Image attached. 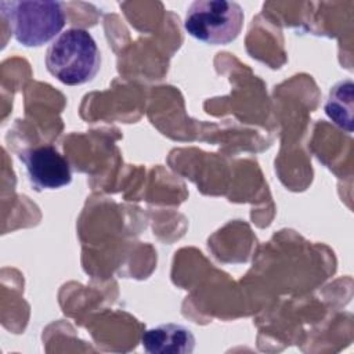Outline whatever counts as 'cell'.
Returning <instances> with one entry per match:
<instances>
[{
	"label": "cell",
	"mask_w": 354,
	"mask_h": 354,
	"mask_svg": "<svg viewBox=\"0 0 354 354\" xmlns=\"http://www.w3.org/2000/svg\"><path fill=\"white\" fill-rule=\"evenodd\" d=\"M243 18L242 7L235 1L196 0L187 8L184 29L202 43L224 46L239 36Z\"/></svg>",
	"instance_id": "3957f363"
},
{
	"label": "cell",
	"mask_w": 354,
	"mask_h": 354,
	"mask_svg": "<svg viewBox=\"0 0 354 354\" xmlns=\"http://www.w3.org/2000/svg\"><path fill=\"white\" fill-rule=\"evenodd\" d=\"M326 116L347 133L353 131V82L350 79L336 83L325 102Z\"/></svg>",
	"instance_id": "8992f818"
},
{
	"label": "cell",
	"mask_w": 354,
	"mask_h": 354,
	"mask_svg": "<svg viewBox=\"0 0 354 354\" xmlns=\"http://www.w3.org/2000/svg\"><path fill=\"white\" fill-rule=\"evenodd\" d=\"M0 10L14 39L25 47H40L55 39L66 21L64 4L54 0L1 1Z\"/></svg>",
	"instance_id": "7a4b0ae2"
},
{
	"label": "cell",
	"mask_w": 354,
	"mask_h": 354,
	"mask_svg": "<svg viewBox=\"0 0 354 354\" xmlns=\"http://www.w3.org/2000/svg\"><path fill=\"white\" fill-rule=\"evenodd\" d=\"M142 347L149 354H189L195 347L192 332L178 324H162L147 329L141 336Z\"/></svg>",
	"instance_id": "5b68a950"
},
{
	"label": "cell",
	"mask_w": 354,
	"mask_h": 354,
	"mask_svg": "<svg viewBox=\"0 0 354 354\" xmlns=\"http://www.w3.org/2000/svg\"><path fill=\"white\" fill-rule=\"evenodd\" d=\"M47 71L66 86H80L95 77L101 54L94 37L80 28L59 33L46 51Z\"/></svg>",
	"instance_id": "6da1fadb"
},
{
	"label": "cell",
	"mask_w": 354,
	"mask_h": 354,
	"mask_svg": "<svg viewBox=\"0 0 354 354\" xmlns=\"http://www.w3.org/2000/svg\"><path fill=\"white\" fill-rule=\"evenodd\" d=\"M26 176L36 189H58L71 184L69 162L51 145L29 148L19 153Z\"/></svg>",
	"instance_id": "277c9868"
}]
</instances>
